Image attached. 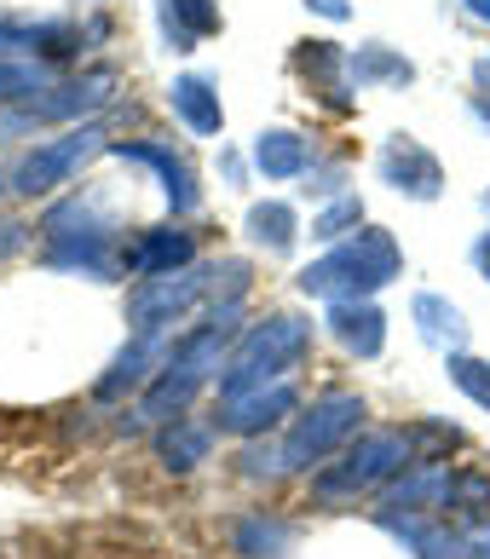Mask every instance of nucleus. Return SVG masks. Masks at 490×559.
Masks as SVG:
<instances>
[{
  "label": "nucleus",
  "mask_w": 490,
  "mask_h": 559,
  "mask_svg": "<svg viewBox=\"0 0 490 559\" xmlns=\"http://www.w3.org/2000/svg\"><path fill=\"white\" fill-rule=\"evenodd\" d=\"M398 272H404V254H398L393 231L363 225V231L340 237L318 265H306L300 288L306 295H323V300H363V295H375V288H386Z\"/></svg>",
  "instance_id": "1"
},
{
  "label": "nucleus",
  "mask_w": 490,
  "mask_h": 559,
  "mask_svg": "<svg viewBox=\"0 0 490 559\" xmlns=\"http://www.w3.org/2000/svg\"><path fill=\"white\" fill-rule=\"evenodd\" d=\"M306 346H312V323H300V318H265L260 329H249L237 364L226 369V381H219V399H242V392L289 381V369L306 358Z\"/></svg>",
  "instance_id": "2"
},
{
  "label": "nucleus",
  "mask_w": 490,
  "mask_h": 559,
  "mask_svg": "<svg viewBox=\"0 0 490 559\" xmlns=\"http://www.w3.org/2000/svg\"><path fill=\"white\" fill-rule=\"evenodd\" d=\"M98 151H110L105 144V133L93 128H70V133H58V139H47V144H35V151L12 168V191L17 197H52L58 185H70V174L81 168L87 156H98Z\"/></svg>",
  "instance_id": "3"
},
{
  "label": "nucleus",
  "mask_w": 490,
  "mask_h": 559,
  "mask_svg": "<svg viewBox=\"0 0 490 559\" xmlns=\"http://www.w3.org/2000/svg\"><path fill=\"white\" fill-rule=\"evenodd\" d=\"M358 427H363V399H352V392H330V399H318V404L289 427L283 462H289V467H312V462H323L330 450H340Z\"/></svg>",
  "instance_id": "4"
},
{
  "label": "nucleus",
  "mask_w": 490,
  "mask_h": 559,
  "mask_svg": "<svg viewBox=\"0 0 490 559\" xmlns=\"http://www.w3.org/2000/svg\"><path fill=\"white\" fill-rule=\"evenodd\" d=\"M404 455H410V439H404V432H370L363 444H352V450L340 455V467H323L312 490L323 496V502L375 490L381 479H393V473L404 467Z\"/></svg>",
  "instance_id": "5"
},
{
  "label": "nucleus",
  "mask_w": 490,
  "mask_h": 559,
  "mask_svg": "<svg viewBox=\"0 0 490 559\" xmlns=\"http://www.w3.org/2000/svg\"><path fill=\"white\" fill-rule=\"evenodd\" d=\"M375 168H381V179L393 185L398 197H416V202H433L439 191H444V168H439V156L427 151L421 139H410V133H393L381 144V156H375Z\"/></svg>",
  "instance_id": "6"
},
{
  "label": "nucleus",
  "mask_w": 490,
  "mask_h": 559,
  "mask_svg": "<svg viewBox=\"0 0 490 559\" xmlns=\"http://www.w3.org/2000/svg\"><path fill=\"white\" fill-rule=\"evenodd\" d=\"M208 277V272H202ZM196 272H168V277H145L133 288V300H128V312H133V323L139 329H174V318H186V306L196 300V295H208V283H202Z\"/></svg>",
  "instance_id": "7"
},
{
  "label": "nucleus",
  "mask_w": 490,
  "mask_h": 559,
  "mask_svg": "<svg viewBox=\"0 0 490 559\" xmlns=\"http://www.w3.org/2000/svg\"><path fill=\"white\" fill-rule=\"evenodd\" d=\"M81 40L87 35L64 24V17H40V24L0 17V58H70V52H81Z\"/></svg>",
  "instance_id": "8"
},
{
  "label": "nucleus",
  "mask_w": 490,
  "mask_h": 559,
  "mask_svg": "<svg viewBox=\"0 0 490 559\" xmlns=\"http://www.w3.org/2000/svg\"><path fill=\"white\" fill-rule=\"evenodd\" d=\"M295 70L306 75V87H312L330 110H352V64H346V52L335 40H300L295 52Z\"/></svg>",
  "instance_id": "9"
},
{
  "label": "nucleus",
  "mask_w": 490,
  "mask_h": 559,
  "mask_svg": "<svg viewBox=\"0 0 490 559\" xmlns=\"http://www.w3.org/2000/svg\"><path fill=\"white\" fill-rule=\"evenodd\" d=\"M110 156H116V162H139V168H156L168 209H179V214L196 209V179H191V168L168 151V144H151V139H145V144H110Z\"/></svg>",
  "instance_id": "10"
},
{
  "label": "nucleus",
  "mask_w": 490,
  "mask_h": 559,
  "mask_svg": "<svg viewBox=\"0 0 490 559\" xmlns=\"http://www.w3.org/2000/svg\"><path fill=\"white\" fill-rule=\"evenodd\" d=\"M168 110L186 121L196 139H214L219 128H226V105H219V87L208 75H179L168 87Z\"/></svg>",
  "instance_id": "11"
},
{
  "label": "nucleus",
  "mask_w": 490,
  "mask_h": 559,
  "mask_svg": "<svg viewBox=\"0 0 490 559\" xmlns=\"http://www.w3.org/2000/svg\"><path fill=\"white\" fill-rule=\"evenodd\" d=\"M330 335H335L346 352H358V358H381V346H386V318L375 312L370 300H335Z\"/></svg>",
  "instance_id": "12"
},
{
  "label": "nucleus",
  "mask_w": 490,
  "mask_h": 559,
  "mask_svg": "<svg viewBox=\"0 0 490 559\" xmlns=\"http://www.w3.org/2000/svg\"><path fill=\"white\" fill-rule=\"evenodd\" d=\"M346 64H352V87H358V93L410 87V81H416V64H410L404 52H393L386 40H363L358 52H346Z\"/></svg>",
  "instance_id": "13"
},
{
  "label": "nucleus",
  "mask_w": 490,
  "mask_h": 559,
  "mask_svg": "<svg viewBox=\"0 0 490 559\" xmlns=\"http://www.w3.org/2000/svg\"><path fill=\"white\" fill-rule=\"evenodd\" d=\"M156 17H162V40L174 52H191L202 35L219 29V0H156Z\"/></svg>",
  "instance_id": "14"
},
{
  "label": "nucleus",
  "mask_w": 490,
  "mask_h": 559,
  "mask_svg": "<svg viewBox=\"0 0 490 559\" xmlns=\"http://www.w3.org/2000/svg\"><path fill=\"white\" fill-rule=\"evenodd\" d=\"M312 162H318L312 139L295 133V128H272V133L254 139V168H260L265 179H300Z\"/></svg>",
  "instance_id": "15"
},
{
  "label": "nucleus",
  "mask_w": 490,
  "mask_h": 559,
  "mask_svg": "<svg viewBox=\"0 0 490 559\" xmlns=\"http://www.w3.org/2000/svg\"><path fill=\"white\" fill-rule=\"evenodd\" d=\"M196 254V242H191V231H145L128 254H121V265L128 272H139V277H168V272H179Z\"/></svg>",
  "instance_id": "16"
},
{
  "label": "nucleus",
  "mask_w": 490,
  "mask_h": 559,
  "mask_svg": "<svg viewBox=\"0 0 490 559\" xmlns=\"http://www.w3.org/2000/svg\"><path fill=\"white\" fill-rule=\"evenodd\" d=\"M289 409H295V386L277 381V386L242 392V399H226V416H219V427H231V432H260V427H272L277 416H289Z\"/></svg>",
  "instance_id": "17"
},
{
  "label": "nucleus",
  "mask_w": 490,
  "mask_h": 559,
  "mask_svg": "<svg viewBox=\"0 0 490 559\" xmlns=\"http://www.w3.org/2000/svg\"><path fill=\"white\" fill-rule=\"evenodd\" d=\"M300 237V225H295V209L289 202H254L249 209V242L265 248V254H289Z\"/></svg>",
  "instance_id": "18"
},
{
  "label": "nucleus",
  "mask_w": 490,
  "mask_h": 559,
  "mask_svg": "<svg viewBox=\"0 0 490 559\" xmlns=\"http://www.w3.org/2000/svg\"><path fill=\"white\" fill-rule=\"evenodd\" d=\"M162 462H168V467H179V473H186V467H196V462H208V450H214V427L208 421H186V416H174V427L168 432H162Z\"/></svg>",
  "instance_id": "19"
},
{
  "label": "nucleus",
  "mask_w": 490,
  "mask_h": 559,
  "mask_svg": "<svg viewBox=\"0 0 490 559\" xmlns=\"http://www.w3.org/2000/svg\"><path fill=\"white\" fill-rule=\"evenodd\" d=\"M416 323H421V341L439 346V352H462V341H467L462 312L439 295H416Z\"/></svg>",
  "instance_id": "20"
},
{
  "label": "nucleus",
  "mask_w": 490,
  "mask_h": 559,
  "mask_svg": "<svg viewBox=\"0 0 490 559\" xmlns=\"http://www.w3.org/2000/svg\"><path fill=\"white\" fill-rule=\"evenodd\" d=\"M52 87L47 58H0V105H29Z\"/></svg>",
  "instance_id": "21"
},
{
  "label": "nucleus",
  "mask_w": 490,
  "mask_h": 559,
  "mask_svg": "<svg viewBox=\"0 0 490 559\" xmlns=\"http://www.w3.org/2000/svg\"><path fill=\"white\" fill-rule=\"evenodd\" d=\"M358 219H363V202H358V197H335L330 209L312 219V237H318V242H340V237L358 231Z\"/></svg>",
  "instance_id": "22"
},
{
  "label": "nucleus",
  "mask_w": 490,
  "mask_h": 559,
  "mask_svg": "<svg viewBox=\"0 0 490 559\" xmlns=\"http://www.w3.org/2000/svg\"><path fill=\"white\" fill-rule=\"evenodd\" d=\"M283 543H289V525L283 520H249L242 525V554H254V559H260V548H265V559L283 554Z\"/></svg>",
  "instance_id": "23"
},
{
  "label": "nucleus",
  "mask_w": 490,
  "mask_h": 559,
  "mask_svg": "<svg viewBox=\"0 0 490 559\" xmlns=\"http://www.w3.org/2000/svg\"><path fill=\"white\" fill-rule=\"evenodd\" d=\"M451 376H456V386H462L479 409H490V364H479V358H451Z\"/></svg>",
  "instance_id": "24"
},
{
  "label": "nucleus",
  "mask_w": 490,
  "mask_h": 559,
  "mask_svg": "<svg viewBox=\"0 0 490 559\" xmlns=\"http://www.w3.org/2000/svg\"><path fill=\"white\" fill-rule=\"evenodd\" d=\"M24 242H29V225H17V219H0V260H12Z\"/></svg>",
  "instance_id": "25"
},
{
  "label": "nucleus",
  "mask_w": 490,
  "mask_h": 559,
  "mask_svg": "<svg viewBox=\"0 0 490 559\" xmlns=\"http://www.w3.org/2000/svg\"><path fill=\"white\" fill-rule=\"evenodd\" d=\"M306 7H312L318 17H330V24H346V17H352V7H346V0H306Z\"/></svg>",
  "instance_id": "26"
},
{
  "label": "nucleus",
  "mask_w": 490,
  "mask_h": 559,
  "mask_svg": "<svg viewBox=\"0 0 490 559\" xmlns=\"http://www.w3.org/2000/svg\"><path fill=\"white\" fill-rule=\"evenodd\" d=\"M474 265H479V277L490 283V231H485V237L474 242Z\"/></svg>",
  "instance_id": "27"
},
{
  "label": "nucleus",
  "mask_w": 490,
  "mask_h": 559,
  "mask_svg": "<svg viewBox=\"0 0 490 559\" xmlns=\"http://www.w3.org/2000/svg\"><path fill=\"white\" fill-rule=\"evenodd\" d=\"M474 87H479V98L490 105V58H479V64H474Z\"/></svg>",
  "instance_id": "28"
},
{
  "label": "nucleus",
  "mask_w": 490,
  "mask_h": 559,
  "mask_svg": "<svg viewBox=\"0 0 490 559\" xmlns=\"http://www.w3.org/2000/svg\"><path fill=\"white\" fill-rule=\"evenodd\" d=\"M462 7H467V12H474V17H479V24H490V0H462Z\"/></svg>",
  "instance_id": "29"
},
{
  "label": "nucleus",
  "mask_w": 490,
  "mask_h": 559,
  "mask_svg": "<svg viewBox=\"0 0 490 559\" xmlns=\"http://www.w3.org/2000/svg\"><path fill=\"white\" fill-rule=\"evenodd\" d=\"M485 209H490V191H485Z\"/></svg>",
  "instance_id": "30"
}]
</instances>
